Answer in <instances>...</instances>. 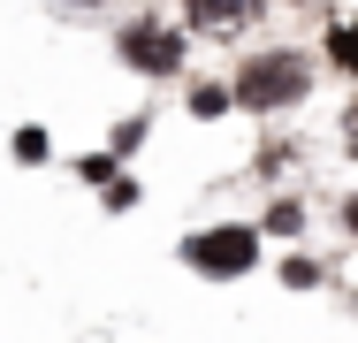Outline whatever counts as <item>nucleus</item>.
<instances>
[{"label": "nucleus", "mask_w": 358, "mask_h": 343, "mask_svg": "<svg viewBox=\"0 0 358 343\" xmlns=\"http://www.w3.org/2000/svg\"><path fill=\"white\" fill-rule=\"evenodd\" d=\"M305 92H313V54L305 46H252L244 62L229 69L236 115H289Z\"/></svg>", "instance_id": "nucleus-1"}, {"label": "nucleus", "mask_w": 358, "mask_h": 343, "mask_svg": "<svg viewBox=\"0 0 358 343\" xmlns=\"http://www.w3.org/2000/svg\"><path fill=\"white\" fill-rule=\"evenodd\" d=\"M115 62L145 76V84H183L191 76V31L176 23V15H122L115 23Z\"/></svg>", "instance_id": "nucleus-2"}, {"label": "nucleus", "mask_w": 358, "mask_h": 343, "mask_svg": "<svg viewBox=\"0 0 358 343\" xmlns=\"http://www.w3.org/2000/svg\"><path fill=\"white\" fill-rule=\"evenodd\" d=\"M259 221H206V229H191L183 244H176V260L191 274H206V282H244V274L259 267Z\"/></svg>", "instance_id": "nucleus-3"}, {"label": "nucleus", "mask_w": 358, "mask_h": 343, "mask_svg": "<svg viewBox=\"0 0 358 343\" xmlns=\"http://www.w3.org/2000/svg\"><path fill=\"white\" fill-rule=\"evenodd\" d=\"M267 8L275 0H176V23L191 31V38H252L259 23H267Z\"/></svg>", "instance_id": "nucleus-4"}, {"label": "nucleus", "mask_w": 358, "mask_h": 343, "mask_svg": "<svg viewBox=\"0 0 358 343\" xmlns=\"http://www.w3.org/2000/svg\"><path fill=\"white\" fill-rule=\"evenodd\" d=\"M320 54H328V69H336V76H351V84H358V8H336V15H328Z\"/></svg>", "instance_id": "nucleus-5"}, {"label": "nucleus", "mask_w": 358, "mask_h": 343, "mask_svg": "<svg viewBox=\"0 0 358 343\" xmlns=\"http://www.w3.org/2000/svg\"><path fill=\"white\" fill-rule=\"evenodd\" d=\"M183 115H191V122H221V115H236L229 76H183Z\"/></svg>", "instance_id": "nucleus-6"}, {"label": "nucleus", "mask_w": 358, "mask_h": 343, "mask_svg": "<svg viewBox=\"0 0 358 343\" xmlns=\"http://www.w3.org/2000/svg\"><path fill=\"white\" fill-rule=\"evenodd\" d=\"M8 153H15V168H46L54 160V130L46 122H15L8 130Z\"/></svg>", "instance_id": "nucleus-7"}, {"label": "nucleus", "mask_w": 358, "mask_h": 343, "mask_svg": "<svg viewBox=\"0 0 358 343\" xmlns=\"http://www.w3.org/2000/svg\"><path fill=\"white\" fill-rule=\"evenodd\" d=\"M145 137H152V107H130V115H122V122L107 130V153H115V160L130 168V160H138V145H145Z\"/></svg>", "instance_id": "nucleus-8"}, {"label": "nucleus", "mask_w": 358, "mask_h": 343, "mask_svg": "<svg viewBox=\"0 0 358 343\" xmlns=\"http://www.w3.org/2000/svg\"><path fill=\"white\" fill-rule=\"evenodd\" d=\"M259 237H305V199L275 191V199H267V214H259Z\"/></svg>", "instance_id": "nucleus-9"}, {"label": "nucleus", "mask_w": 358, "mask_h": 343, "mask_svg": "<svg viewBox=\"0 0 358 343\" xmlns=\"http://www.w3.org/2000/svg\"><path fill=\"white\" fill-rule=\"evenodd\" d=\"M275 282H282V290H320V282H328V267H320L313 252H297V244H289L282 260H275Z\"/></svg>", "instance_id": "nucleus-10"}, {"label": "nucleus", "mask_w": 358, "mask_h": 343, "mask_svg": "<svg viewBox=\"0 0 358 343\" xmlns=\"http://www.w3.org/2000/svg\"><path fill=\"white\" fill-rule=\"evenodd\" d=\"M69 176H76V183H92V191H99V183H115V176H122V160H115V153L99 145V153H76V160H69Z\"/></svg>", "instance_id": "nucleus-11"}, {"label": "nucleus", "mask_w": 358, "mask_h": 343, "mask_svg": "<svg viewBox=\"0 0 358 343\" xmlns=\"http://www.w3.org/2000/svg\"><path fill=\"white\" fill-rule=\"evenodd\" d=\"M138 199H145V183L130 176V168H122L115 183H99V206H107V214H138Z\"/></svg>", "instance_id": "nucleus-12"}, {"label": "nucleus", "mask_w": 358, "mask_h": 343, "mask_svg": "<svg viewBox=\"0 0 358 343\" xmlns=\"http://www.w3.org/2000/svg\"><path fill=\"white\" fill-rule=\"evenodd\" d=\"M289 153H297V145H289V137H267V145H259V160H252V168H259V176H282V168H289Z\"/></svg>", "instance_id": "nucleus-13"}, {"label": "nucleus", "mask_w": 358, "mask_h": 343, "mask_svg": "<svg viewBox=\"0 0 358 343\" xmlns=\"http://www.w3.org/2000/svg\"><path fill=\"white\" fill-rule=\"evenodd\" d=\"M343 153H351V160H358V99H351V107H343Z\"/></svg>", "instance_id": "nucleus-14"}, {"label": "nucleus", "mask_w": 358, "mask_h": 343, "mask_svg": "<svg viewBox=\"0 0 358 343\" xmlns=\"http://www.w3.org/2000/svg\"><path fill=\"white\" fill-rule=\"evenodd\" d=\"M54 8H69V15H99V8H115V0H54Z\"/></svg>", "instance_id": "nucleus-15"}, {"label": "nucleus", "mask_w": 358, "mask_h": 343, "mask_svg": "<svg viewBox=\"0 0 358 343\" xmlns=\"http://www.w3.org/2000/svg\"><path fill=\"white\" fill-rule=\"evenodd\" d=\"M343 237H351V244H358V191H351V199H343Z\"/></svg>", "instance_id": "nucleus-16"}, {"label": "nucleus", "mask_w": 358, "mask_h": 343, "mask_svg": "<svg viewBox=\"0 0 358 343\" xmlns=\"http://www.w3.org/2000/svg\"><path fill=\"white\" fill-rule=\"evenodd\" d=\"M289 8H305V0H289Z\"/></svg>", "instance_id": "nucleus-17"}, {"label": "nucleus", "mask_w": 358, "mask_h": 343, "mask_svg": "<svg viewBox=\"0 0 358 343\" xmlns=\"http://www.w3.org/2000/svg\"><path fill=\"white\" fill-rule=\"evenodd\" d=\"M351 305H358V298H351Z\"/></svg>", "instance_id": "nucleus-18"}]
</instances>
